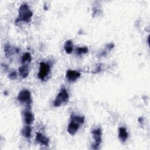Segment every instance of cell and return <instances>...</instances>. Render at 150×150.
I'll list each match as a JSON object with an SVG mask.
<instances>
[{
	"label": "cell",
	"instance_id": "6da1fadb",
	"mask_svg": "<svg viewBox=\"0 0 150 150\" xmlns=\"http://www.w3.org/2000/svg\"><path fill=\"white\" fill-rule=\"evenodd\" d=\"M85 118L83 116L71 115V121L68 125L67 131L71 135H74L79 129L80 125L83 124L84 122Z\"/></svg>",
	"mask_w": 150,
	"mask_h": 150
},
{
	"label": "cell",
	"instance_id": "7a4b0ae2",
	"mask_svg": "<svg viewBox=\"0 0 150 150\" xmlns=\"http://www.w3.org/2000/svg\"><path fill=\"white\" fill-rule=\"evenodd\" d=\"M18 16L16 22L22 21L29 23L31 21L33 13L30 11L29 6L26 3H23L19 7L18 11Z\"/></svg>",
	"mask_w": 150,
	"mask_h": 150
},
{
	"label": "cell",
	"instance_id": "3957f363",
	"mask_svg": "<svg viewBox=\"0 0 150 150\" xmlns=\"http://www.w3.org/2000/svg\"><path fill=\"white\" fill-rule=\"evenodd\" d=\"M69 96L66 89L63 87L61 88L59 93L56 96L53 101V105L55 107H60V105L67 103L69 101Z\"/></svg>",
	"mask_w": 150,
	"mask_h": 150
},
{
	"label": "cell",
	"instance_id": "277c9868",
	"mask_svg": "<svg viewBox=\"0 0 150 150\" xmlns=\"http://www.w3.org/2000/svg\"><path fill=\"white\" fill-rule=\"evenodd\" d=\"M93 138L94 139V142L91 145V148L97 149L101 143L102 141V131L100 128H97L91 131Z\"/></svg>",
	"mask_w": 150,
	"mask_h": 150
},
{
	"label": "cell",
	"instance_id": "5b68a950",
	"mask_svg": "<svg viewBox=\"0 0 150 150\" xmlns=\"http://www.w3.org/2000/svg\"><path fill=\"white\" fill-rule=\"evenodd\" d=\"M50 69V67L48 64L45 62H40L39 71L38 74V77L42 80H44L46 77L49 74Z\"/></svg>",
	"mask_w": 150,
	"mask_h": 150
},
{
	"label": "cell",
	"instance_id": "8992f818",
	"mask_svg": "<svg viewBox=\"0 0 150 150\" xmlns=\"http://www.w3.org/2000/svg\"><path fill=\"white\" fill-rule=\"evenodd\" d=\"M30 98L31 93L28 90L26 89L21 90L17 96V100L21 103H29L30 101Z\"/></svg>",
	"mask_w": 150,
	"mask_h": 150
},
{
	"label": "cell",
	"instance_id": "52a82bcc",
	"mask_svg": "<svg viewBox=\"0 0 150 150\" xmlns=\"http://www.w3.org/2000/svg\"><path fill=\"white\" fill-rule=\"evenodd\" d=\"M80 73L77 71L69 70L66 72V76L69 81L73 82L77 80L80 77Z\"/></svg>",
	"mask_w": 150,
	"mask_h": 150
},
{
	"label": "cell",
	"instance_id": "ba28073f",
	"mask_svg": "<svg viewBox=\"0 0 150 150\" xmlns=\"http://www.w3.org/2000/svg\"><path fill=\"white\" fill-rule=\"evenodd\" d=\"M23 117L25 124L28 125H31L35 120V117L33 113L29 110H26L24 111Z\"/></svg>",
	"mask_w": 150,
	"mask_h": 150
},
{
	"label": "cell",
	"instance_id": "9c48e42d",
	"mask_svg": "<svg viewBox=\"0 0 150 150\" xmlns=\"http://www.w3.org/2000/svg\"><path fill=\"white\" fill-rule=\"evenodd\" d=\"M35 140L36 142H39L42 145L45 146H48L49 143V139L47 138L46 136H45L43 134L40 133V132H37L36 135V138Z\"/></svg>",
	"mask_w": 150,
	"mask_h": 150
},
{
	"label": "cell",
	"instance_id": "30bf717a",
	"mask_svg": "<svg viewBox=\"0 0 150 150\" xmlns=\"http://www.w3.org/2000/svg\"><path fill=\"white\" fill-rule=\"evenodd\" d=\"M118 138L122 142L126 141L128 138V132L124 127H120L118 129Z\"/></svg>",
	"mask_w": 150,
	"mask_h": 150
},
{
	"label": "cell",
	"instance_id": "8fae6325",
	"mask_svg": "<svg viewBox=\"0 0 150 150\" xmlns=\"http://www.w3.org/2000/svg\"><path fill=\"white\" fill-rule=\"evenodd\" d=\"M19 75L22 78H26L29 74V69L28 66L26 64H23L19 67Z\"/></svg>",
	"mask_w": 150,
	"mask_h": 150
},
{
	"label": "cell",
	"instance_id": "7c38bea8",
	"mask_svg": "<svg viewBox=\"0 0 150 150\" xmlns=\"http://www.w3.org/2000/svg\"><path fill=\"white\" fill-rule=\"evenodd\" d=\"M31 131H32V128L30 127V125H27L26 126H25L21 131L22 135L26 138L29 139L31 137Z\"/></svg>",
	"mask_w": 150,
	"mask_h": 150
},
{
	"label": "cell",
	"instance_id": "4fadbf2b",
	"mask_svg": "<svg viewBox=\"0 0 150 150\" xmlns=\"http://www.w3.org/2000/svg\"><path fill=\"white\" fill-rule=\"evenodd\" d=\"M64 49L67 54H71L73 50V44L71 40H67L64 45Z\"/></svg>",
	"mask_w": 150,
	"mask_h": 150
},
{
	"label": "cell",
	"instance_id": "5bb4252c",
	"mask_svg": "<svg viewBox=\"0 0 150 150\" xmlns=\"http://www.w3.org/2000/svg\"><path fill=\"white\" fill-rule=\"evenodd\" d=\"M5 52L6 56H11V54H13L15 52L18 53L19 49L16 47L12 48L9 45H6L5 47Z\"/></svg>",
	"mask_w": 150,
	"mask_h": 150
},
{
	"label": "cell",
	"instance_id": "9a60e30c",
	"mask_svg": "<svg viewBox=\"0 0 150 150\" xmlns=\"http://www.w3.org/2000/svg\"><path fill=\"white\" fill-rule=\"evenodd\" d=\"M31 60H32V56L29 53L26 52L22 55L21 58V61L23 64H25V63H30Z\"/></svg>",
	"mask_w": 150,
	"mask_h": 150
},
{
	"label": "cell",
	"instance_id": "2e32d148",
	"mask_svg": "<svg viewBox=\"0 0 150 150\" xmlns=\"http://www.w3.org/2000/svg\"><path fill=\"white\" fill-rule=\"evenodd\" d=\"M88 49L87 47H77L76 49V53L77 55H81L83 54H86L88 53Z\"/></svg>",
	"mask_w": 150,
	"mask_h": 150
},
{
	"label": "cell",
	"instance_id": "e0dca14e",
	"mask_svg": "<svg viewBox=\"0 0 150 150\" xmlns=\"http://www.w3.org/2000/svg\"><path fill=\"white\" fill-rule=\"evenodd\" d=\"M8 77L11 79V80H15L17 77V73L15 70H13L12 71H11L9 75H8Z\"/></svg>",
	"mask_w": 150,
	"mask_h": 150
}]
</instances>
